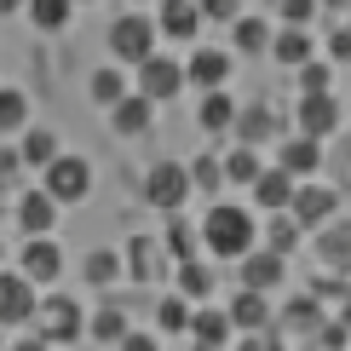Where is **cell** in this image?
<instances>
[{
    "instance_id": "6da1fadb",
    "label": "cell",
    "mask_w": 351,
    "mask_h": 351,
    "mask_svg": "<svg viewBox=\"0 0 351 351\" xmlns=\"http://www.w3.org/2000/svg\"><path fill=\"white\" fill-rule=\"evenodd\" d=\"M202 242H208L213 259H242V254H254L259 225H254L247 208H237V202H213V213L202 219Z\"/></svg>"
},
{
    "instance_id": "7a4b0ae2",
    "label": "cell",
    "mask_w": 351,
    "mask_h": 351,
    "mask_svg": "<svg viewBox=\"0 0 351 351\" xmlns=\"http://www.w3.org/2000/svg\"><path fill=\"white\" fill-rule=\"evenodd\" d=\"M190 167H179V162H156L150 173H144V202H150L156 213H179L184 202H190Z\"/></svg>"
},
{
    "instance_id": "3957f363",
    "label": "cell",
    "mask_w": 351,
    "mask_h": 351,
    "mask_svg": "<svg viewBox=\"0 0 351 351\" xmlns=\"http://www.w3.org/2000/svg\"><path fill=\"white\" fill-rule=\"evenodd\" d=\"M47 190H52L58 208H64V202H86V196H93V162L58 150L52 162H47Z\"/></svg>"
},
{
    "instance_id": "277c9868",
    "label": "cell",
    "mask_w": 351,
    "mask_h": 351,
    "mask_svg": "<svg viewBox=\"0 0 351 351\" xmlns=\"http://www.w3.org/2000/svg\"><path fill=\"white\" fill-rule=\"evenodd\" d=\"M156 40H162V29L150 18H138V12H127V18L110 23V52L121 58V64H144V58L156 52Z\"/></svg>"
},
{
    "instance_id": "5b68a950",
    "label": "cell",
    "mask_w": 351,
    "mask_h": 351,
    "mask_svg": "<svg viewBox=\"0 0 351 351\" xmlns=\"http://www.w3.org/2000/svg\"><path fill=\"white\" fill-rule=\"evenodd\" d=\"M340 208V196H334L328 184H311V179H294V196H288V219H294L300 230H317V225H328V213Z\"/></svg>"
},
{
    "instance_id": "8992f818",
    "label": "cell",
    "mask_w": 351,
    "mask_h": 351,
    "mask_svg": "<svg viewBox=\"0 0 351 351\" xmlns=\"http://www.w3.org/2000/svg\"><path fill=\"white\" fill-rule=\"evenodd\" d=\"M179 86H184V64H173V58H162V52H150L138 64V93L150 98V104H173V98H179Z\"/></svg>"
},
{
    "instance_id": "52a82bcc",
    "label": "cell",
    "mask_w": 351,
    "mask_h": 351,
    "mask_svg": "<svg viewBox=\"0 0 351 351\" xmlns=\"http://www.w3.org/2000/svg\"><path fill=\"white\" fill-rule=\"evenodd\" d=\"M35 311H40V340H81V334H86L75 300H64V294L35 300Z\"/></svg>"
},
{
    "instance_id": "ba28073f",
    "label": "cell",
    "mask_w": 351,
    "mask_h": 351,
    "mask_svg": "<svg viewBox=\"0 0 351 351\" xmlns=\"http://www.w3.org/2000/svg\"><path fill=\"white\" fill-rule=\"evenodd\" d=\"M300 133H311V138L340 133V98L334 93H300Z\"/></svg>"
},
{
    "instance_id": "9c48e42d",
    "label": "cell",
    "mask_w": 351,
    "mask_h": 351,
    "mask_svg": "<svg viewBox=\"0 0 351 351\" xmlns=\"http://www.w3.org/2000/svg\"><path fill=\"white\" fill-rule=\"evenodd\" d=\"M35 317V282L23 271H0V323H29Z\"/></svg>"
},
{
    "instance_id": "30bf717a",
    "label": "cell",
    "mask_w": 351,
    "mask_h": 351,
    "mask_svg": "<svg viewBox=\"0 0 351 351\" xmlns=\"http://www.w3.org/2000/svg\"><path fill=\"white\" fill-rule=\"evenodd\" d=\"M317 259H323L334 276L351 271V219H328V225H317Z\"/></svg>"
},
{
    "instance_id": "8fae6325",
    "label": "cell",
    "mask_w": 351,
    "mask_h": 351,
    "mask_svg": "<svg viewBox=\"0 0 351 351\" xmlns=\"http://www.w3.org/2000/svg\"><path fill=\"white\" fill-rule=\"evenodd\" d=\"M184 340H196V346H225V340H237V323H230V311H219V305H190Z\"/></svg>"
},
{
    "instance_id": "7c38bea8",
    "label": "cell",
    "mask_w": 351,
    "mask_h": 351,
    "mask_svg": "<svg viewBox=\"0 0 351 351\" xmlns=\"http://www.w3.org/2000/svg\"><path fill=\"white\" fill-rule=\"evenodd\" d=\"M29 282H58L64 276V254H58V242H52V230L47 237H29V247H23V265H18Z\"/></svg>"
},
{
    "instance_id": "4fadbf2b",
    "label": "cell",
    "mask_w": 351,
    "mask_h": 351,
    "mask_svg": "<svg viewBox=\"0 0 351 351\" xmlns=\"http://www.w3.org/2000/svg\"><path fill=\"white\" fill-rule=\"evenodd\" d=\"M18 225H23V237H47V230L58 225L52 190H23V196H18Z\"/></svg>"
},
{
    "instance_id": "5bb4252c",
    "label": "cell",
    "mask_w": 351,
    "mask_h": 351,
    "mask_svg": "<svg viewBox=\"0 0 351 351\" xmlns=\"http://www.w3.org/2000/svg\"><path fill=\"white\" fill-rule=\"evenodd\" d=\"M150 115H156V104H150L144 93H121V98L110 104V127H115L121 138H138L144 127H150Z\"/></svg>"
},
{
    "instance_id": "9a60e30c",
    "label": "cell",
    "mask_w": 351,
    "mask_h": 351,
    "mask_svg": "<svg viewBox=\"0 0 351 351\" xmlns=\"http://www.w3.org/2000/svg\"><path fill=\"white\" fill-rule=\"evenodd\" d=\"M156 29H162L167 40H196V29H202V6H196V0H162V12H156Z\"/></svg>"
},
{
    "instance_id": "2e32d148",
    "label": "cell",
    "mask_w": 351,
    "mask_h": 351,
    "mask_svg": "<svg viewBox=\"0 0 351 351\" xmlns=\"http://www.w3.org/2000/svg\"><path fill=\"white\" fill-rule=\"evenodd\" d=\"M184 81H196L202 93H208V86H225V81H230V52L196 47V52H190V64H184Z\"/></svg>"
},
{
    "instance_id": "e0dca14e",
    "label": "cell",
    "mask_w": 351,
    "mask_h": 351,
    "mask_svg": "<svg viewBox=\"0 0 351 351\" xmlns=\"http://www.w3.org/2000/svg\"><path fill=\"white\" fill-rule=\"evenodd\" d=\"M288 196H294V173H288V167H259L254 173V202L265 213H282Z\"/></svg>"
},
{
    "instance_id": "ac0fdd59",
    "label": "cell",
    "mask_w": 351,
    "mask_h": 351,
    "mask_svg": "<svg viewBox=\"0 0 351 351\" xmlns=\"http://www.w3.org/2000/svg\"><path fill=\"white\" fill-rule=\"evenodd\" d=\"M317 162H323V138H311V133H300V138H288L282 150H276V167H288L294 179H311Z\"/></svg>"
},
{
    "instance_id": "d6986e66",
    "label": "cell",
    "mask_w": 351,
    "mask_h": 351,
    "mask_svg": "<svg viewBox=\"0 0 351 351\" xmlns=\"http://www.w3.org/2000/svg\"><path fill=\"white\" fill-rule=\"evenodd\" d=\"M265 52H276V64L300 69L305 58L317 52V40H311V29H305V23H288V29H276V35H271V47H265Z\"/></svg>"
},
{
    "instance_id": "ffe728a7",
    "label": "cell",
    "mask_w": 351,
    "mask_h": 351,
    "mask_svg": "<svg viewBox=\"0 0 351 351\" xmlns=\"http://www.w3.org/2000/svg\"><path fill=\"white\" fill-rule=\"evenodd\" d=\"M225 311H230V323H237V334H254V328H265V323H271V294H259V288H242V294L230 300Z\"/></svg>"
},
{
    "instance_id": "44dd1931",
    "label": "cell",
    "mask_w": 351,
    "mask_h": 351,
    "mask_svg": "<svg viewBox=\"0 0 351 351\" xmlns=\"http://www.w3.org/2000/svg\"><path fill=\"white\" fill-rule=\"evenodd\" d=\"M282 276H288L282 254H259V259H247V254H242V288H259V294H271Z\"/></svg>"
},
{
    "instance_id": "7402d4cb",
    "label": "cell",
    "mask_w": 351,
    "mask_h": 351,
    "mask_svg": "<svg viewBox=\"0 0 351 351\" xmlns=\"http://www.w3.org/2000/svg\"><path fill=\"white\" fill-rule=\"evenodd\" d=\"M230 115H237L230 93H225V86H208V98H202V110H196V127H202V133H225Z\"/></svg>"
},
{
    "instance_id": "603a6c76",
    "label": "cell",
    "mask_w": 351,
    "mask_h": 351,
    "mask_svg": "<svg viewBox=\"0 0 351 351\" xmlns=\"http://www.w3.org/2000/svg\"><path fill=\"white\" fill-rule=\"evenodd\" d=\"M58 156V138L47 133V127H23V144H18V162L23 167H47Z\"/></svg>"
},
{
    "instance_id": "cb8c5ba5",
    "label": "cell",
    "mask_w": 351,
    "mask_h": 351,
    "mask_svg": "<svg viewBox=\"0 0 351 351\" xmlns=\"http://www.w3.org/2000/svg\"><path fill=\"white\" fill-rule=\"evenodd\" d=\"M127 328H133V323H127V305H98V317H93V340H104V346H115V340H127Z\"/></svg>"
},
{
    "instance_id": "d4e9b609",
    "label": "cell",
    "mask_w": 351,
    "mask_h": 351,
    "mask_svg": "<svg viewBox=\"0 0 351 351\" xmlns=\"http://www.w3.org/2000/svg\"><path fill=\"white\" fill-rule=\"evenodd\" d=\"M230 127H237V138H242V144H265V138H271V110H265V104L237 110V115H230Z\"/></svg>"
},
{
    "instance_id": "484cf974",
    "label": "cell",
    "mask_w": 351,
    "mask_h": 351,
    "mask_svg": "<svg viewBox=\"0 0 351 351\" xmlns=\"http://www.w3.org/2000/svg\"><path fill=\"white\" fill-rule=\"evenodd\" d=\"M156 328H162L167 340H179V334L190 328V300L184 294H167L162 305H156Z\"/></svg>"
},
{
    "instance_id": "4316f807",
    "label": "cell",
    "mask_w": 351,
    "mask_h": 351,
    "mask_svg": "<svg viewBox=\"0 0 351 351\" xmlns=\"http://www.w3.org/2000/svg\"><path fill=\"white\" fill-rule=\"evenodd\" d=\"M23 12H29L35 29H64L69 12H75V0H23Z\"/></svg>"
},
{
    "instance_id": "83f0119b",
    "label": "cell",
    "mask_w": 351,
    "mask_h": 351,
    "mask_svg": "<svg viewBox=\"0 0 351 351\" xmlns=\"http://www.w3.org/2000/svg\"><path fill=\"white\" fill-rule=\"evenodd\" d=\"M179 294H184V300H202V294H213V271L202 265L196 254H190V259H179Z\"/></svg>"
},
{
    "instance_id": "f1b7e54d",
    "label": "cell",
    "mask_w": 351,
    "mask_h": 351,
    "mask_svg": "<svg viewBox=\"0 0 351 351\" xmlns=\"http://www.w3.org/2000/svg\"><path fill=\"white\" fill-rule=\"evenodd\" d=\"M225 179H237V184H254V173H259V144H237V150L225 156Z\"/></svg>"
},
{
    "instance_id": "f546056e",
    "label": "cell",
    "mask_w": 351,
    "mask_h": 351,
    "mask_svg": "<svg viewBox=\"0 0 351 351\" xmlns=\"http://www.w3.org/2000/svg\"><path fill=\"white\" fill-rule=\"evenodd\" d=\"M156 254H162V242H156V237H133V242H127V265H133V276L150 282V276L162 271V265H156Z\"/></svg>"
},
{
    "instance_id": "4dcf8cb0",
    "label": "cell",
    "mask_w": 351,
    "mask_h": 351,
    "mask_svg": "<svg viewBox=\"0 0 351 351\" xmlns=\"http://www.w3.org/2000/svg\"><path fill=\"white\" fill-rule=\"evenodd\" d=\"M23 127H29V98L0 86V133H23Z\"/></svg>"
},
{
    "instance_id": "1f68e13d",
    "label": "cell",
    "mask_w": 351,
    "mask_h": 351,
    "mask_svg": "<svg viewBox=\"0 0 351 351\" xmlns=\"http://www.w3.org/2000/svg\"><path fill=\"white\" fill-rule=\"evenodd\" d=\"M86 282H98V288H110L115 276H121V254H110V247H98V254H86Z\"/></svg>"
},
{
    "instance_id": "d6a6232c",
    "label": "cell",
    "mask_w": 351,
    "mask_h": 351,
    "mask_svg": "<svg viewBox=\"0 0 351 351\" xmlns=\"http://www.w3.org/2000/svg\"><path fill=\"white\" fill-rule=\"evenodd\" d=\"M190 184L208 190V196H219V184H225V167H219V156H196V162H190Z\"/></svg>"
},
{
    "instance_id": "836d02e7",
    "label": "cell",
    "mask_w": 351,
    "mask_h": 351,
    "mask_svg": "<svg viewBox=\"0 0 351 351\" xmlns=\"http://www.w3.org/2000/svg\"><path fill=\"white\" fill-rule=\"evenodd\" d=\"M317 311H323V305H317L311 294H300V300L282 311V317H288V328H282V334H311V328H317Z\"/></svg>"
},
{
    "instance_id": "e575fe53",
    "label": "cell",
    "mask_w": 351,
    "mask_h": 351,
    "mask_svg": "<svg viewBox=\"0 0 351 351\" xmlns=\"http://www.w3.org/2000/svg\"><path fill=\"white\" fill-rule=\"evenodd\" d=\"M265 47H271V23L237 18V52H265Z\"/></svg>"
},
{
    "instance_id": "d590c367",
    "label": "cell",
    "mask_w": 351,
    "mask_h": 351,
    "mask_svg": "<svg viewBox=\"0 0 351 351\" xmlns=\"http://www.w3.org/2000/svg\"><path fill=\"white\" fill-rule=\"evenodd\" d=\"M121 93H127V75H121V69H98V75H93V104L110 110Z\"/></svg>"
},
{
    "instance_id": "8d00e7d4",
    "label": "cell",
    "mask_w": 351,
    "mask_h": 351,
    "mask_svg": "<svg viewBox=\"0 0 351 351\" xmlns=\"http://www.w3.org/2000/svg\"><path fill=\"white\" fill-rule=\"evenodd\" d=\"M300 93H328V64L305 58V64H300Z\"/></svg>"
},
{
    "instance_id": "74e56055",
    "label": "cell",
    "mask_w": 351,
    "mask_h": 351,
    "mask_svg": "<svg viewBox=\"0 0 351 351\" xmlns=\"http://www.w3.org/2000/svg\"><path fill=\"white\" fill-rule=\"evenodd\" d=\"M317 0H282V23H311Z\"/></svg>"
},
{
    "instance_id": "f35d334b",
    "label": "cell",
    "mask_w": 351,
    "mask_h": 351,
    "mask_svg": "<svg viewBox=\"0 0 351 351\" xmlns=\"http://www.w3.org/2000/svg\"><path fill=\"white\" fill-rule=\"evenodd\" d=\"M196 6H202V18H219V23L237 18V0H196Z\"/></svg>"
},
{
    "instance_id": "ab89813d",
    "label": "cell",
    "mask_w": 351,
    "mask_h": 351,
    "mask_svg": "<svg viewBox=\"0 0 351 351\" xmlns=\"http://www.w3.org/2000/svg\"><path fill=\"white\" fill-rule=\"evenodd\" d=\"M328 52H334V58H351V29H340V35L328 40Z\"/></svg>"
},
{
    "instance_id": "60d3db41",
    "label": "cell",
    "mask_w": 351,
    "mask_h": 351,
    "mask_svg": "<svg viewBox=\"0 0 351 351\" xmlns=\"http://www.w3.org/2000/svg\"><path fill=\"white\" fill-rule=\"evenodd\" d=\"M18 167V150H0V173H12Z\"/></svg>"
},
{
    "instance_id": "b9f144b4",
    "label": "cell",
    "mask_w": 351,
    "mask_h": 351,
    "mask_svg": "<svg viewBox=\"0 0 351 351\" xmlns=\"http://www.w3.org/2000/svg\"><path fill=\"white\" fill-rule=\"evenodd\" d=\"M12 12H23V0H0V18H12Z\"/></svg>"
},
{
    "instance_id": "7bdbcfd3",
    "label": "cell",
    "mask_w": 351,
    "mask_h": 351,
    "mask_svg": "<svg viewBox=\"0 0 351 351\" xmlns=\"http://www.w3.org/2000/svg\"><path fill=\"white\" fill-rule=\"evenodd\" d=\"M340 323L351 328V288H346V305H340Z\"/></svg>"
},
{
    "instance_id": "ee69618b",
    "label": "cell",
    "mask_w": 351,
    "mask_h": 351,
    "mask_svg": "<svg viewBox=\"0 0 351 351\" xmlns=\"http://www.w3.org/2000/svg\"><path fill=\"white\" fill-rule=\"evenodd\" d=\"M323 6H334V12H346V6H351V0H323Z\"/></svg>"
},
{
    "instance_id": "f6af8a7d",
    "label": "cell",
    "mask_w": 351,
    "mask_h": 351,
    "mask_svg": "<svg viewBox=\"0 0 351 351\" xmlns=\"http://www.w3.org/2000/svg\"><path fill=\"white\" fill-rule=\"evenodd\" d=\"M346 29H351V23H346Z\"/></svg>"
}]
</instances>
